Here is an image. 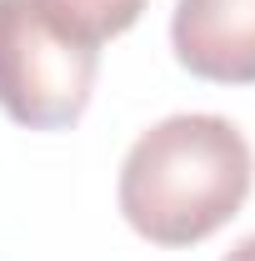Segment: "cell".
I'll use <instances>...</instances> for the list:
<instances>
[{
  "instance_id": "1",
  "label": "cell",
  "mask_w": 255,
  "mask_h": 261,
  "mask_svg": "<svg viewBox=\"0 0 255 261\" xmlns=\"http://www.w3.org/2000/svg\"><path fill=\"white\" fill-rule=\"evenodd\" d=\"M255 181L250 141L235 121L185 111L135 136L120 161V216L150 246H195L240 216Z\"/></svg>"
},
{
  "instance_id": "2",
  "label": "cell",
  "mask_w": 255,
  "mask_h": 261,
  "mask_svg": "<svg viewBox=\"0 0 255 261\" xmlns=\"http://www.w3.org/2000/svg\"><path fill=\"white\" fill-rule=\"evenodd\" d=\"M100 35L60 0H0V111L15 126L65 130L90 106Z\"/></svg>"
},
{
  "instance_id": "3",
  "label": "cell",
  "mask_w": 255,
  "mask_h": 261,
  "mask_svg": "<svg viewBox=\"0 0 255 261\" xmlns=\"http://www.w3.org/2000/svg\"><path fill=\"white\" fill-rule=\"evenodd\" d=\"M170 50L200 81L255 86V0H175Z\"/></svg>"
},
{
  "instance_id": "4",
  "label": "cell",
  "mask_w": 255,
  "mask_h": 261,
  "mask_svg": "<svg viewBox=\"0 0 255 261\" xmlns=\"http://www.w3.org/2000/svg\"><path fill=\"white\" fill-rule=\"evenodd\" d=\"M60 5H70L100 40L105 35H125L140 20V10H145V0H60Z\"/></svg>"
},
{
  "instance_id": "5",
  "label": "cell",
  "mask_w": 255,
  "mask_h": 261,
  "mask_svg": "<svg viewBox=\"0 0 255 261\" xmlns=\"http://www.w3.org/2000/svg\"><path fill=\"white\" fill-rule=\"evenodd\" d=\"M220 261H255V236H245V241H235L230 251H225Z\"/></svg>"
}]
</instances>
